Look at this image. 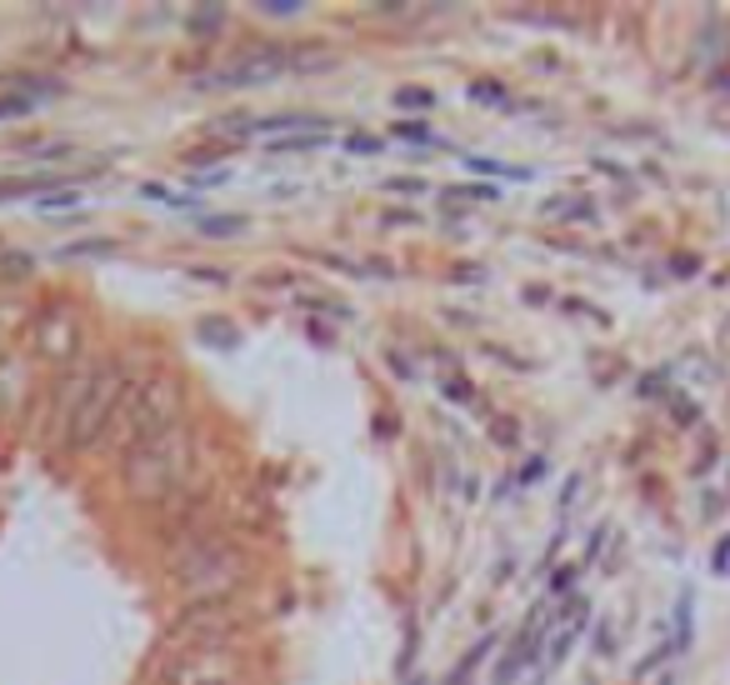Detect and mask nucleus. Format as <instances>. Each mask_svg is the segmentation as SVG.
Segmentation results:
<instances>
[{
    "label": "nucleus",
    "mask_w": 730,
    "mask_h": 685,
    "mask_svg": "<svg viewBox=\"0 0 730 685\" xmlns=\"http://www.w3.org/2000/svg\"><path fill=\"white\" fill-rule=\"evenodd\" d=\"M165 576L186 596V606H220L255 580V555L220 525H196V531L171 541Z\"/></svg>",
    "instance_id": "f257e3e1"
},
{
    "label": "nucleus",
    "mask_w": 730,
    "mask_h": 685,
    "mask_svg": "<svg viewBox=\"0 0 730 685\" xmlns=\"http://www.w3.org/2000/svg\"><path fill=\"white\" fill-rule=\"evenodd\" d=\"M196 460H200V425L181 421L165 435L135 446L131 456H120V490L141 511H151V505L161 511L165 501H175L196 480Z\"/></svg>",
    "instance_id": "f03ea898"
},
{
    "label": "nucleus",
    "mask_w": 730,
    "mask_h": 685,
    "mask_svg": "<svg viewBox=\"0 0 730 685\" xmlns=\"http://www.w3.org/2000/svg\"><path fill=\"white\" fill-rule=\"evenodd\" d=\"M186 405H190V391H186V376H175V370H151L141 381H131L126 401H120L116 421H110L106 441L100 450H120V456H131L135 446L165 435L171 425L186 421Z\"/></svg>",
    "instance_id": "7ed1b4c3"
},
{
    "label": "nucleus",
    "mask_w": 730,
    "mask_h": 685,
    "mask_svg": "<svg viewBox=\"0 0 730 685\" xmlns=\"http://www.w3.org/2000/svg\"><path fill=\"white\" fill-rule=\"evenodd\" d=\"M251 631V616L236 606V600H220V606H186L171 620V631L161 635V645L151 651V675L145 681H161L165 671L190 661H210L226 645H236V635Z\"/></svg>",
    "instance_id": "20e7f679"
},
{
    "label": "nucleus",
    "mask_w": 730,
    "mask_h": 685,
    "mask_svg": "<svg viewBox=\"0 0 730 685\" xmlns=\"http://www.w3.org/2000/svg\"><path fill=\"white\" fill-rule=\"evenodd\" d=\"M126 391H131V370L120 366V360H100L96 376H90V385H86V401H80V411L70 415V431H66V441H61V450H66V456L100 450V441H106L120 401H126Z\"/></svg>",
    "instance_id": "39448f33"
},
{
    "label": "nucleus",
    "mask_w": 730,
    "mask_h": 685,
    "mask_svg": "<svg viewBox=\"0 0 730 685\" xmlns=\"http://www.w3.org/2000/svg\"><path fill=\"white\" fill-rule=\"evenodd\" d=\"M80 350H86V316H80V305L66 301V295L45 301L31 320V356L55 370H70L80 366Z\"/></svg>",
    "instance_id": "423d86ee"
},
{
    "label": "nucleus",
    "mask_w": 730,
    "mask_h": 685,
    "mask_svg": "<svg viewBox=\"0 0 730 685\" xmlns=\"http://www.w3.org/2000/svg\"><path fill=\"white\" fill-rule=\"evenodd\" d=\"M295 61V45H251L240 51L230 66H220L216 76H200L196 90H246V86H265V80L285 76Z\"/></svg>",
    "instance_id": "0eeeda50"
},
{
    "label": "nucleus",
    "mask_w": 730,
    "mask_h": 685,
    "mask_svg": "<svg viewBox=\"0 0 730 685\" xmlns=\"http://www.w3.org/2000/svg\"><path fill=\"white\" fill-rule=\"evenodd\" d=\"M96 366L100 360H80V366H70V370H55L51 395H45V431H41V441L51 450H61V441H66L70 415H76L80 401H86V385H90V376H96Z\"/></svg>",
    "instance_id": "6e6552de"
},
{
    "label": "nucleus",
    "mask_w": 730,
    "mask_h": 685,
    "mask_svg": "<svg viewBox=\"0 0 730 685\" xmlns=\"http://www.w3.org/2000/svg\"><path fill=\"white\" fill-rule=\"evenodd\" d=\"M35 405V356L0 350V425H21Z\"/></svg>",
    "instance_id": "1a4fd4ad"
},
{
    "label": "nucleus",
    "mask_w": 730,
    "mask_h": 685,
    "mask_svg": "<svg viewBox=\"0 0 730 685\" xmlns=\"http://www.w3.org/2000/svg\"><path fill=\"white\" fill-rule=\"evenodd\" d=\"M541 641H545V631H541V610H535L531 620H525V631L515 635V645L501 655V665H495V675H491V685H511L515 675L525 671V665L535 661V651H541Z\"/></svg>",
    "instance_id": "9d476101"
},
{
    "label": "nucleus",
    "mask_w": 730,
    "mask_h": 685,
    "mask_svg": "<svg viewBox=\"0 0 730 685\" xmlns=\"http://www.w3.org/2000/svg\"><path fill=\"white\" fill-rule=\"evenodd\" d=\"M31 320H35V305H25L21 295H6V301H0V350H11L15 336L31 330Z\"/></svg>",
    "instance_id": "9b49d317"
},
{
    "label": "nucleus",
    "mask_w": 730,
    "mask_h": 685,
    "mask_svg": "<svg viewBox=\"0 0 730 685\" xmlns=\"http://www.w3.org/2000/svg\"><path fill=\"white\" fill-rule=\"evenodd\" d=\"M580 631H586V606L570 610V620L560 626V635L551 641V651H545V665H551V671H556V665H566V655H570V645L580 641Z\"/></svg>",
    "instance_id": "f8f14e48"
},
{
    "label": "nucleus",
    "mask_w": 730,
    "mask_h": 685,
    "mask_svg": "<svg viewBox=\"0 0 730 685\" xmlns=\"http://www.w3.org/2000/svg\"><path fill=\"white\" fill-rule=\"evenodd\" d=\"M186 25L196 41H216V35L226 31V6H196V11L186 15Z\"/></svg>",
    "instance_id": "ddd939ff"
},
{
    "label": "nucleus",
    "mask_w": 730,
    "mask_h": 685,
    "mask_svg": "<svg viewBox=\"0 0 730 685\" xmlns=\"http://www.w3.org/2000/svg\"><path fill=\"white\" fill-rule=\"evenodd\" d=\"M196 336L206 340L210 350H236V346H240V330L230 326V320H216V316H210V320H200V326H196Z\"/></svg>",
    "instance_id": "4468645a"
},
{
    "label": "nucleus",
    "mask_w": 730,
    "mask_h": 685,
    "mask_svg": "<svg viewBox=\"0 0 730 685\" xmlns=\"http://www.w3.org/2000/svg\"><path fill=\"white\" fill-rule=\"evenodd\" d=\"M491 645H495V631H491V635H480V645H470V651H466V655H460V665H456V675H450V681H446V685H466V681H470V675H476V671H480V661H486V655H491Z\"/></svg>",
    "instance_id": "2eb2a0df"
},
{
    "label": "nucleus",
    "mask_w": 730,
    "mask_h": 685,
    "mask_svg": "<svg viewBox=\"0 0 730 685\" xmlns=\"http://www.w3.org/2000/svg\"><path fill=\"white\" fill-rule=\"evenodd\" d=\"M330 131H306V135H285V141H271L275 155H301V151H326Z\"/></svg>",
    "instance_id": "dca6fc26"
},
{
    "label": "nucleus",
    "mask_w": 730,
    "mask_h": 685,
    "mask_svg": "<svg viewBox=\"0 0 730 685\" xmlns=\"http://www.w3.org/2000/svg\"><path fill=\"white\" fill-rule=\"evenodd\" d=\"M391 106H395V110H436V90H425V86H395Z\"/></svg>",
    "instance_id": "f3484780"
},
{
    "label": "nucleus",
    "mask_w": 730,
    "mask_h": 685,
    "mask_svg": "<svg viewBox=\"0 0 730 685\" xmlns=\"http://www.w3.org/2000/svg\"><path fill=\"white\" fill-rule=\"evenodd\" d=\"M466 96H470V100H480V106H495V110L511 106V90H505L501 80H470Z\"/></svg>",
    "instance_id": "a211bd4d"
},
{
    "label": "nucleus",
    "mask_w": 730,
    "mask_h": 685,
    "mask_svg": "<svg viewBox=\"0 0 730 685\" xmlns=\"http://www.w3.org/2000/svg\"><path fill=\"white\" fill-rule=\"evenodd\" d=\"M446 206H460V200H501V191L495 185H456V191H446Z\"/></svg>",
    "instance_id": "6ab92c4d"
},
{
    "label": "nucleus",
    "mask_w": 730,
    "mask_h": 685,
    "mask_svg": "<svg viewBox=\"0 0 730 685\" xmlns=\"http://www.w3.org/2000/svg\"><path fill=\"white\" fill-rule=\"evenodd\" d=\"M35 110V96H25V90H15V96H0V120H21Z\"/></svg>",
    "instance_id": "aec40b11"
},
{
    "label": "nucleus",
    "mask_w": 730,
    "mask_h": 685,
    "mask_svg": "<svg viewBox=\"0 0 730 685\" xmlns=\"http://www.w3.org/2000/svg\"><path fill=\"white\" fill-rule=\"evenodd\" d=\"M200 230L206 236H236V230H246V216H206Z\"/></svg>",
    "instance_id": "412c9836"
},
{
    "label": "nucleus",
    "mask_w": 730,
    "mask_h": 685,
    "mask_svg": "<svg viewBox=\"0 0 730 685\" xmlns=\"http://www.w3.org/2000/svg\"><path fill=\"white\" fill-rule=\"evenodd\" d=\"M690 645V590H680V606H676V651Z\"/></svg>",
    "instance_id": "4be33fe9"
},
{
    "label": "nucleus",
    "mask_w": 730,
    "mask_h": 685,
    "mask_svg": "<svg viewBox=\"0 0 730 685\" xmlns=\"http://www.w3.org/2000/svg\"><path fill=\"white\" fill-rule=\"evenodd\" d=\"M110 251H116L110 240H80V246H66V251H61V261H76V255H110Z\"/></svg>",
    "instance_id": "5701e85b"
},
{
    "label": "nucleus",
    "mask_w": 730,
    "mask_h": 685,
    "mask_svg": "<svg viewBox=\"0 0 730 685\" xmlns=\"http://www.w3.org/2000/svg\"><path fill=\"white\" fill-rule=\"evenodd\" d=\"M346 151L350 155H381V141H375V135H366V131H350L346 135Z\"/></svg>",
    "instance_id": "b1692460"
},
{
    "label": "nucleus",
    "mask_w": 730,
    "mask_h": 685,
    "mask_svg": "<svg viewBox=\"0 0 730 685\" xmlns=\"http://www.w3.org/2000/svg\"><path fill=\"white\" fill-rule=\"evenodd\" d=\"M261 15H275V21H291V15H301V6L295 0H265V6H255Z\"/></svg>",
    "instance_id": "393cba45"
},
{
    "label": "nucleus",
    "mask_w": 730,
    "mask_h": 685,
    "mask_svg": "<svg viewBox=\"0 0 730 685\" xmlns=\"http://www.w3.org/2000/svg\"><path fill=\"white\" fill-rule=\"evenodd\" d=\"M570 586H576V566H560L551 576V596H570Z\"/></svg>",
    "instance_id": "a878e982"
},
{
    "label": "nucleus",
    "mask_w": 730,
    "mask_h": 685,
    "mask_svg": "<svg viewBox=\"0 0 730 685\" xmlns=\"http://www.w3.org/2000/svg\"><path fill=\"white\" fill-rule=\"evenodd\" d=\"M395 141H415V145H431L436 135L425 131V126H395Z\"/></svg>",
    "instance_id": "bb28decb"
},
{
    "label": "nucleus",
    "mask_w": 730,
    "mask_h": 685,
    "mask_svg": "<svg viewBox=\"0 0 730 685\" xmlns=\"http://www.w3.org/2000/svg\"><path fill=\"white\" fill-rule=\"evenodd\" d=\"M710 570H716V576H730V535L716 545V555H710Z\"/></svg>",
    "instance_id": "cd10ccee"
},
{
    "label": "nucleus",
    "mask_w": 730,
    "mask_h": 685,
    "mask_svg": "<svg viewBox=\"0 0 730 685\" xmlns=\"http://www.w3.org/2000/svg\"><path fill=\"white\" fill-rule=\"evenodd\" d=\"M671 415H676V421H696V401H686V395H671Z\"/></svg>",
    "instance_id": "c85d7f7f"
},
{
    "label": "nucleus",
    "mask_w": 730,
    "mask_h": 685,
    "mask_svg": "<svg viewBox=\"0 0 730 685\" xmlns=\"http://www.w3.org/2000/svg\"><path fill=\"white\" fill-rule=\"evenodd\" d=\"M66 206H80V191H66V196H45L41 210H66Z\"/></svg>",
    "instance_id": "c756f323"
},
{
    "label": "nucleus",
    "mask_w": 730,
    "mask_h": 685,
    "mask_svg": "<svg viewBox=\"0 0 730 685\" xmlns=\"http://www.w3.org/2000/svg\"><path fill=\"white\" fill-rule=\"evenodd\" d=\"M545 476V460L535 456V460H525V470H521V486H535V480Z\"/></svg>",
    "instance_id": "7c9ffc66"
},
{
    "label": "nucleus",
    "mask_w": 730,
    "mask_h": 685,
    "mask_svg": "<svg viewBox=\"0 0 730 685\" xmlns=\"http://www.w3.org/2000/svg\"><path fill=\"white\" fill-rule=\"evenodd\" d=\"M385 191H401V196H415V191H421V181H391V185H385Z\"/></svg>",
    "instance_id": "2f4dec72"
},
{
    "label": "nucleus",
    "mask_w": 730,
    "mask_h": 685,
    "mask_svg": "<svg viewBox=\"0 0 730 685\" xmlns=\"http://www.w3.org/2000/svg\"><path fill=\"white\" fill-rule=\"evenodd\" d=\"M446 395H450V401H470V385H466V381H450Z\"/></svg>",
    "instance_id": "473e14b6"
},
{
    "label": "nucleus",
    "mask_w": 730,
    "mask_h": 685,
    "mask_svg": "<svg viewBox=\"0 0 730 685\" xmlns=\"http://www.w3.org/2000/svg\"><path fill=\"white\" fill-rule=\"evenodd\" d=\"M141 196H145V200H171V191H165V185H145Z\"/></svg>",
    "instance_id": "72a5a7b5"
},
{
    "label": "nucleus",
    "mask_w": 730,
    "mask_h": 685,
    "mask_svg": "<svg viewBox=\"0 0 730 685\" xmlns=\"http://www.w3.org/2000/svg\"><path fill=\"white\" fill-rule=\"evenodd\" d=\"M511 431H515V425H511V421H501V425H495V441H501V446H511V441H515Z\"/></svg>",
    "instance_id": "f704fd0d"
},
{
    "label": "nucleus",
    "mask_w": 730,
    "mask_h": 685,
    "mask_svg": "<svg viewBox=\"0 0 730 685\" xmlns=\"http://www.w3.org/2000/svg\"><path fill=\"white\" fill-rule=\"evenodd\" d=\"M720 356H730V316H726V326H720Z\"/></svg>",
    "instance_id": "c9c22d12"
},
{
    "label": "nucleus",
    "mask_w": 730,
    "mask_h": 685,
    "mask_svg": "<svg viewBox=\"0 0 730 685\" xmlns=\"http://www.w3.org/2000/svg\"><path fill=\"white\" fill-rule=\"evenodd\" d=\"M190 685H230V681H220V675H206V681H190Z\"/></svg>",
    "instance_id": "e433bc0d"
},
{
    "label": "nucleus",
    "mask_w": 730,
    "mask_h": 685,
    "mask_svg": "<svg viewBox=\"0 0 730 685\" xmlns=\"http://www.w3.org/2000/svg\"><path fill=\"white\" fill-rule=\"evenodd\" d=\"M411 685H425V681H411Z\"/></svg>",
    "instance_id": "4c0bfd02"
},
{
    "label": "nucleus",
    "mask_w": 730,
    "mask_h": 685,
    "mask_svg": "<svg viewBox=\"0 0 730 685\" xmlns=\"http://www.w3.org/2000/svg\"><path fill=\"white\" fill-rule=\"evenodd\" d=\"M726 490H730V476H726Z\"/></svg>",
    "instance_id": "58836bf2"
}]
</instances>
